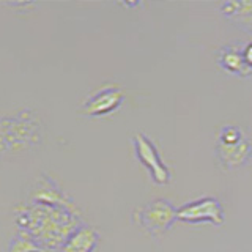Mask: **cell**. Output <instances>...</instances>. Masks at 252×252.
<instances>
[{"instance_id":"1","label":"cell","mask_w":252,"mask_h":252,"mask_svg":"<svg viewBox=\"0 0 252 252\" xmlns=\"http://www.w3.org/2000/svg\"><path fill=\"white\" fill-rule=\"evenodd\" d=\"M16 222L38 246L46 249L60 248L77 230L76 210L29 202L18 210Z\"/></svg>"},{"instance_id":"2","label":"cell","mask_w":252,"mask_h":252,"mask_svg":"<svg viewBox=\"0 0 252 252\" xmlns=\"http://www.w3.org/2000/svg\"><path fill=\"white\" fill-rule=\"evenodd\" d=\"M43 140V123L36 112L19 109L5 114L0 120V148L2 155H21L38 147Z\"/></svg>"},{"instance_id":"3","label":"cell","mask_w":252,"mask_h":252,"mask_svg":"<svg viewBox=\"0 0 252 252\" xmlns=\"http://www.w3.org/2000/svg\"><path fill=\"white\" fill-rule=\"evenodd\" d=\"M216 155L219 161L224 164V167L236 169L251 159L252 145L240 128H236L233 125H225L219 131Z\"/></svg>"},{"instance_id":"4","label":"cell","mask_w":252,"mask_h":252,"mask_svg":"<svg viewBox=\"0 0 252 252\" xmlns=\"http://www.w3.org/2000/svg\"><path fill=\"white\" fill-rule=\"evenodd\" d=\"M178 219V210L169 200L156 199L139 207L132 215V220L150 235H161Z\"/></svg>"},{"instance_id":"5","label":"cell","mask_w":252,"mask_h":252,"mask_svg":"<svg viewBox=\"0 0 252 252\" xmlns=\"http://www.w3.org/2000/svg\"><path fill=\"white\" fill-rule=\"evenodd\" d=\"M134 152L137 159L145 165L156 185H167L170 181V170L161 159L159 152L155 145V142L147 137L145 134H134L132 136Z\"/></svg>"},{"instance_id":"6","label":"cell","mask_w":252,"mask_h":252,"mask_svg":"<svg viewBox=\"0 0 252 252\" xmlns=\"http://www.w3.org/2000/svg\"><path fill=\"white\" fill-rule=\"evenodd\" d=\"M178 219L189 224H224V208L216 197H202L178 208Z\"/></svg>"},{"instance_id":"7","label":"cell","mask_w":252,"mask_h":252,"mask_svg":"<svg viewBox=\"0 0 252 252\" xmlns=\"http://www.w3.org/2000/svg\"><path fill=\"white\" fill-rule=\"evenodd\" d=\"M125 93L117 85L106 84L92 92L81 106V112L89 117H102L115 112L123 104Z\"/></svg>"},{"instance_id":"8","label":"cell","mask_w":252,"mask_h":252,"mask_svg":"<svg viewBox=\"0 0 252 252\" xmlns=\"http://www.w3.org/2000/svg\"><path fill=\"white\" fill-rule=\"evenodd\" d=\"M30 202L46 203V205H54V207H65L69 210H74V205L71 203L66 194L63 192L49 177H43L36 181L35 189H32Z\"/></svg>"},{"instance_id":"9","label":"cell","mask_w":252,"mask_h":252,"mask_svg":"<svg viewBox=\"0 0 252 252\" xmlns=\"http://www.w3.org/2000/svg\"><path fill=\"white\" fill-rule=\"evenodd\" d=\"M99 244V233L93 227L82 225L69 236L60 252H94Z\"/></svg>"},{"instance_id":"10","label":"cell","mask_w":252,"mask_h":252,"mask_svg":"<svg viewBox=\"0 0 252 252\" xmlns=\"http://www.w3.org/2000/svg\"><path fill=\"white\" fill-rule=\"evenodd\" d=\"M219 65L236 76H248L252 69L244 60V44H228L219 54Z\"/></svg>"},{"instance_id":"11","label":"cell","mask_w":252,"mask_h":252,"mask_svg":"<svg viewBox=\"0 0 252 252\" xmlns=\"http://www.w3.org/2000/svg\"><path fill=\"white\" fill-rule=\"evenodd\" d=\"M220 11L243 30L252 32V2H225Z\"/></svg>"},{"instance_id":"12","label":"cell","mask_w":252,"mask_h":252,"mask_svg":"<svg viewBox=\"0 0 252 252\" xmlns=\"http://www.w3.org/2000/svg\"><path fill=\"white\" fill-rule=\"evenodd\" d=\"M39 249L38 244L30 238L27 235H22L19 238H14L11 243H10V249L8 252H33Z\"/></svg>"},{"instance_id":"13","label":"cell","mask_w":252,"mask_h":252,"mask_svg":"<svg viewBox=\"0 0 252 252\" xmlns=\"http://www.w3.org/2000/svg\"><path fill=\"white\" fill-rule=\"evenodd\" d=\"M244 60H246L248 66L252 69V41L244 44Z\"/></svg>"},{"instance_id":"14","label":"cell","mask_w":252,"mask_h":252,"mask_svg":"<svg viewBox=\"0 0 252 252\" xmlns=\"http://www.w3.org/2000/svg\"><path fill=\"white\" fill-rule=\"evenodd\" d=\"M33 252H41V251H39V249H36V251H33Z\"/></svg>"}]
</instances>
